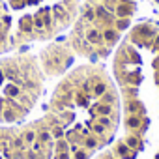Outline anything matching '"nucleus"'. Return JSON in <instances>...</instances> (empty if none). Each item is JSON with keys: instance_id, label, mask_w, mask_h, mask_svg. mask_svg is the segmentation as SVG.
<instances>
[{"instance_id": "nucleus-1", "label": "nucleus", "mask_w": 159, "mask_h": 159, "mask_svg": "<svg viewBox=\"0 0 159 159\" xmlns=\"http://www.w3.org/2000/svg\"><path fill=\"white\" fill-rule=\"evenodd\" d=\"M73 49L67 45H51L49 49H45L41 52V66L43 71L49 77H56L60 73H64L66 67H69V64L73 62Z\"/></svg>"}]
</instances>
